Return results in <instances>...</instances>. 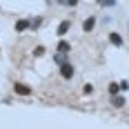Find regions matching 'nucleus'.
<instances>
[{
    "instance_id": "nucleus-6",
    "label": "nucleus",
    "mask_w": 129,
    "mask_h": 129,
    "mask_svg": "<svg viewBox=\"0 0 129 129\" xmlns=\"http://www.w3.org/2000/svg\"><path fill=\"white\" fill-rule=\"evenodd\" d=\"M127 105V100H125V96H120V93H116V96H111V107H116V109H120V107H125Z\"/></svg>"
},
{
    "instance_id": "nucleus-11",
    "label": "nucleus",
    "mask_w": 129,
    "mask_h": 129,
    "mask_svg": "<svg viewBox=\"0 0 129 129\" xmlns=\"http://www.w3.org/2000/svg\"><path fill=\"white\" fill-rule=\"evenodd\" d=\"M107 91H109V96H116V93H120V87H118V82H111V85L107 87Z\"/></svg>"
},
{
    "instance_id": "nucleus-2",
    "label": "nucleus",
    "mask_w": 129,
    "mask_h": 129,
    "mask_svg": "<svg viewBox=\"0 0 129 129\" xmlns=\"http://www.w3.org/2000/svg\"><path fill=\"white\" fill-rule=\"evenodd\" d=\"M13 93H16V96H31L34 89H31L29 85H25V82H16V85H13Z\"/></svg>"
},
{
    "instance_id": "nucleus-16",
    "label": "nucleus",
    "mask_w": 129,
    "mask_h": 129,
    "mask_svg": "<svg viewBox=\"0 0 129 129\" xmlns=\"http://www.w3.org/2000/svg\"><path fill=\"white\" fill-rule=\"evenodd\" d=\"M82 91H85V93H93V85H85Z\"/></svg>"
},
{
    "instance_id": "nucleus-3",
    "label": "nucleus",
    "mask_w": 129,
    "mask_h": 129,
    "mask_svg": "<svg viewBox=\"0 0 129 129\" xmlns=\"http://www.w3.org/2000/svg\"><path fill=\"white\" fill-rule=\"evenodd\" d=\"M107 38H109V42H111L114 47H118V49H120V47L125 45V38H122V36H120L118 31H109V36H107Z\"/></svg>"
},
{
    "instance_id": "nucleus-5",
    "label": "nucleus",
    "mask_w": 129,
    "mask_h": 129,
    "mask_svg": "<svg viewBox=\"0 0 129 129\" xmlns=\"http://www.w3.org/2000/svg\"><path fill=\"white\" fill-rule=\"evenodd\" d=\"M93 27H96V16L85 18V22H82V31H85V34H89V31H93Z\"/></svg>"
},
{
    "instance_id": "nucleus-7",
    "label": "nucleus",
    "mask_w": 129,
    "mask_h": 129,
    "mask_svg": "<svg viewBox=\"0 0 129 129\" xmlns=\"http://www.w3.org/2000/svg\"><path fill=\"white\" fill-rule=\"evenodd\" d=\"M29 22H31V20H27V18H20V20L16 22V31H18V34H22V31H29Z\"/></svg>"
},
{
    "instance_id": "nucleus-14",
    "label": "nucleus",
    "mask_w": 129,
    "mask_h": 129,
    "mask_svg": "<svg viewBox=\"0 0 129 129\" xmlns=\"http://www.w3.org/2000/svg\"><path fill=\"white\" fill-rule=\"evenodd\" d=\"M40 56H45V47H36L34 49V58H40Z\"/></svg>"
},
{
    "instance_id": "nucleus-8",
    "label": "nucleus",
    "mask_w": 129,
    "mask_h": 129,
    "mask_svg": "<svg viewBox=\"0 0 129 129\" xmlns=\"http://www.w3.org/2000/svg\"><path fill=\"white\" fill-rule=\"evenodd\" d=\"M56 51H60V53H69V51H71V45H69V42L62 38L58 45H56Z\"/></svg>"
},
{
    "instance_id": "nucleus-12",
    "label": "nucleus",
    "mask_w": 129,
    "mask_h": 129,
    "mask_svg": "<svg viewBox=\"0 0 129 129\" xmlns=\"http://www.w3.org/2000/svg\"><path fill=\"white\" fill-rule=\"evenodd\" d=\"M118 0H98V5L100 7H107V9H111V7H116Z\"/></svg>"
},
{
    "instance_id": "nucleus-4",
    "label": "nucleus",
    "mask_w": 129,
    "mask_h": 129,
    "mask_svg": "<svg viewBox=\"0 0 129 129\" xmlns=\"http://www.w3.org/2000/svg\"><path fill=\"white\" fill-rule=\"evenodd\" d=\"M69 29H71V20H62V22L58 25V29H56V34H58L60 38H64V36L69 34Z\"/></svg>"
},
{
    "instance_id": "nucleus-1",
    "label": "nucleus",
    "mask_w": 129,
    "mask_h": 129,
    "mask_svg": "<svg viewBox=\"0 0 129 129\" xmlns=\"http://www.w3.org/2000/svg\"><path fill=\"white\" fill-rule=\"evenodd\" d=\"M60 76H62V80H71V78L76 76V69H74V64L69 62V60L60 64Z\"/></svg>"
},
{
    "instance_id": "nucleus-15",
    "label": "nucleus",
    "mask_w": 129,
    "mask_h": 129,
    "mask_svg": "<svg viewBox=\"0 0 129 129\" xmlns=\"http://www.w3.org/2000/svg\"><path fill=\"white\" fill-rule=\"evenodd\" d=\"M118 87H120V91H127V89H129V80H120V82H118Z\"/></svg>"
},
{
    "instance_id": "nucleus-9",
    "label": "nucleus",
    "mask_w": 129,
    "mask_h": 129,
    "mask_svg": "<svg viewBox=\"0 0 129 129\" xmlns=\"http://www.w3.org/2000/svg\"><path fill=\"white\" fill-rule=\"evenodd\" d=\"M53 62H56V64H62V62H67V53L56 51V53H53Z\"/></svg>"
},
{
    "instance_id": "nucleus-10",
    "label": "nucleus",
    "mask_w": 129,
    "mask_h": 129,
    "mask_svg": "<svg viewBox=\"0 0 129 129\" xmlns=\"http://www.w3.org/2000/svg\"><path fill=\"white\" fill-rule=\"evenodd\" d=\"M40 25H42V18H40V16H38V18H34V20L29 22V29H31V31H36V29H38Z\"/></svg>"
},
{
    "instance_id": "nucleus-13",
    "label": "nucleus",
    "mask_w": 129,
    "mask_h": 129,
    "mask_svg": "<svg viewBox=\"0 0 129 129\" xmlns=\"http://www.w3.org/2000/svg\"><path fill=\"white\" fill-rule=\"evenodd\" d=\"M56 2H58V5H62V7H76L80 0H56Z\"/></svg>"
}]
</instances>
